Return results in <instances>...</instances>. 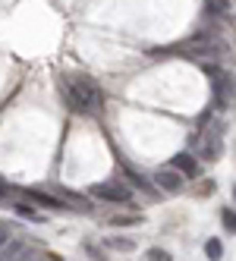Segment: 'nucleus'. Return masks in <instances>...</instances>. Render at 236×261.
<instances>
[{
  "label": "nucleus",
  "instance_id": "f257e3e1",
  "mask_svg": "<svg viewBox=\"0 0 236 261\" xmlns=\"http://www.w3.org/2000/svg\"><path fill=\"white\" fill-rule=\"evenodd\" d=\"M63 85V98L66 104L76 110V114H98V107H101V95H98V88L92 79H85V76H63L60 79Z\"/></svg>",
  "mask_w": 236,
  "mask_h": 261
},
{
  "label": "nucleus",
  "instance_id": "f03ea898",
  "mask_svg": "<svg viewBox=\"0 0 236 261\" xmlns=\"http://www.w3.org/2000/svg\"><path fill=\"white\" fill-rule=\"evenodd\" d=\"M202 72L211 79V88H214V107L224 110V107L233 101V95H236V79L230 76L227 69H221L217 63H211V60L202 63Z\"/></svg>",
  "mask_w": 236,
  "mask_h": 261
},
{
  "label": "nucleus",
  "instance_id": "7ed1b4c3",
  "mask_svg": "<svg viewBox=\"0 0 236 261\" xmlns=\"http://www.w3.org/2000/svg\"><path fill=\"white\" fill-rule=\"evenodd\" d=\"M195 145H198V151H202L208 161H217L224 154V126H221V120H214L208 129H205V136L202 139H195Z\"/></svg>",
  "mask_w": 236,
  "mask_h": 261
},
{
  "label": "nucleus",
  "instance_id": "20e7f679",
  "mask_svg": "<svg viewBox=\"0 0 236 261\" xmlns=\"http://www.w3.org/2000/svg\"><path fill=\"white\" fill-rule=\"evenodd\" d=\"M92 195H95L98 201L126 204V201L133 198V189H129V186H123V182H117V179H107V182H98V186H92Z\"/></svg>",
  "mask_w": 236,
  "mask_h": 261
},
{
  "label": "nucleus",
  "instance_id": "39448f33",
  "mask_svg": "<svg viewBox=\"0 0 236 261\" xmlns=\"http://www.w3.org/2000/svg\"><path fill=\"white\" fill-rule=\"evenodd\" d=\"M183 54H189V57L195 60H217L224 54V44L221 41H211V38H195L183 47Z\"/></svg>",
  "mask_w": 236,
  "mask_h": 261
},
{
  "label": "nucleus",
  "instance_id": "423d86ee",
  "mask_svg": "<svg viewBox=\"0 0 236 261\" xmlns=\"http://www.w3.org/2000/svg\"><path fill=\"white\" fill-rule=\"evenodd\" d=\"M41 242H29V239H10L4 249H0V261H25Z\"/></svg>",
  "mask_w": 236,
  "mask_h": 261
},
{
  "label": "nucleus",
  "instance_id": "0eeeda50",
  "mask_svg": "<svg viewBox=\"0 0 236 261\" xmlns=\"http://www.w3.org/2000/svg\"><path fill=\"white\" fill-rule=\"evenodd\" d=\"M173 170H179L186 179H198L202 176V167H198V161H195V154L192 151H179V154H173Z\"/></svg>",
  "mask_w": 236,
  "mask_h": 261
},
{
  "label": "nucleus",
  "instance_id": "6e6552de",
  "mask_svg": "<svg viewBox=\"0 0 236 261\" xmlns=\"http://www.w3.org/2000/svg\"><path fill=\"white\" fill-rule=\"evenodd\" d=\"M154 186H158L161 192L173 195V192L183 189V173H179V170H158L154 173Z\"/></svg>",
  "mask_w": 236,
  "mask_h": 261
},
{
  "label": "nucleus",
  "instance_id": "1a4fd4ad",
  "mask_svg": "<svg viewBox=\"0 0 236 261\" xmlns=\"http://www.w3.org/2000/svg\"><path fill=\"white\" fill-rule=\"evenodd\" d=\"M29 198H32V201H38V204H44V208H63V201H60V198H50V195L35 192V189L29 192Z\"/></svg>",
  "mask_w": 236,
  "mask_h": 261
},
{
  "label": "nucleus",
  "instance_id": "9d476101",
  "mask_svg": "<svg viewBox=\"0 0 236 261\" xmlns=\"http://www.w3.org/2000/svg\"><path fill=\"white\" fill-rule=\"evenodd\" d=\"M205 255H208V261H221V258H224L221 239H208V242H205Z\"/></svg>",
  "mask_w": 236,
  "mask_h": 261
},
{
  "label": "nucleus",
  "instance_id": "9b49d317",
  "mask_svg": "<svg viewBox=\"0 0 236 261\" xmlns=\"http://www.w3.org/2000/svg\"><path fill=\"white\" fill-rule=\"evenodd\" d=\"M107 246L117 249V252H133V249H136V242H133V239H126V236H111V239H107Z\"/></svg>",
  "mask_w": 236,
  "mask_h": 261
},
{
  "label": "nucleus",
  "instance_id": "f8f14e48",
  "mask_svg": "<svg viewBox=\"0 0 236 261\" xmlns=\"http://www.w3.org/2000/svg\"><path fill=\"white\" fill-rule=\"evenodd\" d=\"M221 220H224V227H227L230 233H236V211H233V208H224V211H221Z\"/></svg>",
  "mask_w": 236,
  "mask_h": 261
},
{
  "label": "nucleus",
  "instance_id": "ddd939ff",
  "mask_svg": "<svg viewBox=\"0 0 236 261\" xmlns=\"http://www.w3.org/2000/svg\"><path fill=\"white\" fill-rule=\"evenodd\" d=\"M126 176H129V179H133V182L139 186V189H142V192H154V186H151V182H145V179H142V176H139L136 170H126Z\"/></svg>",
  "mask_w": 236,
  "mask_h": 261
},
{
  "label": "nucleus",
  "instance_id": "4468645a",
  "mask_svg": "<svg viewBox=\"0 0 236 261\" xmlns=\"http://www.w3.org/2000/svg\"><path fill=\"white\" fill-rule=\"evenodd\" d=\"M16 214H22V217H29V220H41V214L35 211V208H25V204H16Z\"/></svg>",
  "mask_w": 236,
  "mask_h": 261
},
{
  "label": "nucleus",
  "instance_id": "2eb2a0df",
  "mask_svg": "<svg viewBox=\"0 0 236 261\" xmlns=\"http://www.w3.org/2000/svg\"><path fill=\"white\" fill-rule=\"evenodd\" d=\"M142 220H145L142 214H136V217H114L117 227H133V223H142Z\"/></svg>",
  "mask_w": 236,
  "mask_h": 261
},
{
  "label": "nucleus",
  "instance_id": "dca6fc26",
  "mask_svg": "<svg viewBox=\"0 0 236 261\" xmlns=\"http://www.w3.org/2000/svg\"><path fill=\"white\" fill-rule=\"evenodd\" d=\"M148 258H151V261H173V258H170V252H164V249H151V252H148Z\"/></svg>",
  "mask_w": 236,
  "mask_h": 261
},
{
  "label": "nucleus",
  "instance_id": "f3484780",
  "mask_svg": "<svg viewBox=\"0 0 236 261\" xmlns=\"http://www.w3.org/2000/svg\"><path fill=\"white\" fill-rule=\"evenodd\" d=\"M7 242H10V230L4 227V223H0V249H4V246H7Z\"/></svg>",
  "mask_w": 236,
  "mask_h": 261
},
{
  "label": "nucleus",
  "instance_id": "a211bd4d",
  "mask_svg": "<svg viewBox=\"0 0 236 261\" xmlns=\"http://www.w3.org/2000/svg\"><path fill=\"white\" fill-rule=\"evenodd\" d=\"M0 198H7V186L4 182H0Z\"/></svg>",
  "mask_w": 236,
  "mask_h": 261
}]
</instances>
